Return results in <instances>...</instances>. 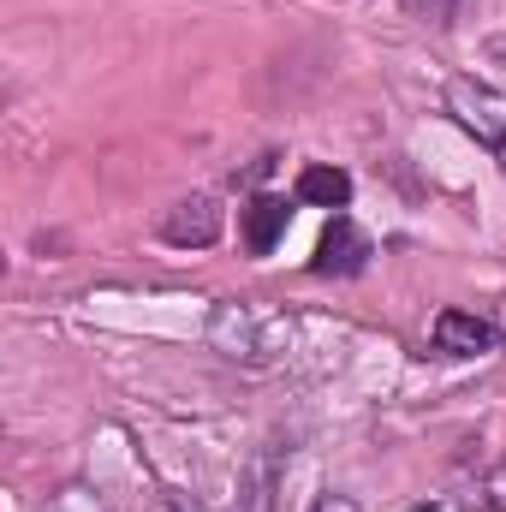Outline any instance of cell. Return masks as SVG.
Segmentation results:
<instances>
[{
	"label": "cell",
	"mask_w": 506,
	"mask_h": 512,
	"mask_svg": "<svg viewBox=\"0 0 506 512\" xmlns=\"http://www.w3.org/2000/svg\"><path fill=\"white\" fill-rule=\"evenodd\" d=\"M405 6H411V12H423V18H435V24H453L465 0H405Z\"/></svg>",
	"instance_id": "obj_8"
},
{
	"label": "cell",
	"mask_w": 506,
	"mask_h": 512,
	"mask_svg": "<svg viewBox=\"0 0 506 512\" xmlns=\"http://www.w3.org/2000/svg\"><path fill=\"white\" fill-rule=\"evenodd\" d=\"M447 114L459 120V131L489 149V161L506 173V96L495 84H477V78H453L447 84Z\"/></svg>",
	"instance_id": "obj_1"
},
{
	"label": "cell",
	"mask_w": 506,
	"mask_h": 512,
	"mask_svg": "<svg viewBox=\"0 0 506 512\" xmlns=\"http://www.w3.org/2000/svg\"><path fill=\"white\" fill-rule=\"evenodd\" d=\"M495 322L489 316H477V310H459V304H447L441 316H435V352H447V358H483V352H495Z\"/></svg>",
	"instance_id": "obj_3"
},
{
	"label": "cell",
	"mask_w": 506,
	"mask_h": 512,
	"mask_svg": "<svg viewBox=\"0 0 506 512\" xmlns=\"http://www.w3.org/2000/svg\"><path fill=\"white\" fill-rule=\"evenodd\" d=\"M286 221H292L286 197H256L251 209H245V251H251V256H268L274 245H280Z\"/></svg>",
	"instance_id": "obj_5"
},
{
	"label": "cell",
	"mask_w": 506,
	"mask_h": 512,
	"mask_svg": "<svg viewBox=\"0 0 506 512\" xmlns=\"http://www.w3.org/2000/svg\"><path fill=\"white\" fill-rule=\"evenodd\" d=\"M161 239L167 245H179V251H209L215 239H221V203L215 197H179L173 209H167V221H161Z\"/></svg>",
	"instance_id": "obj_2"
},
{
	"label": "cell",
	"mask_w": 506,
	"mask_h": 512,
	"mask_svg": "<svg viewBox=\"0 0 506 512\" xmlns=\"http://www.w3.org/2000/svg\"><path fill=\"white\" fill-rule=\"evenodd\" d=\"M411 512H435V507H411Z\"/></svg>",
	"instance_id": "obj_10"
},
{
	"label": "cell",
	"mask_w": 506,
	"mask_h": 512,
	"mask_svg": "<svg viewBox=\"0 0 506 512\" xmlns=\"http://www.w3.org/2000/svg\"><path fill=\"white\" fill-rule=\"evenodd\" d=\"M471 512H506V471H489L471 489Z\"/></svg>",
	"instance_id": "obj_7"
},
{
	"label": "cell",
	"mask_w": 506,
	"mask_h": 512,
	"mask_svg": "<svg viewBox=\"0 0 506 512\" xmlns=\"http://www.w3.org/2000/svg\"><path fill=\"white\" fill-rule=\"evenodd\" d=\"M364 262H370V239H364V227L352 221V215H334L328 221V233H322V245H316V274H364Z\"/></svg>",
	"instance_id": "obj_4"
},
{
	"label": "cell",
	"mask_w": 506,
	"mask_h": 512,
	"mask_svg": "<svg viewBox=\"0 0 506 512\" xmlns=\"http://www.w3.org/2000/svg\"><path fill=\"white\" fill-rule=\"evenodd\" d=\"M310 512H358V501H352V495H322Z\"/></svg>",
	"instance_id": "obj_9"
},
{
	"label": "cell",
	"mask_w": 506,
	"mask_h": 512,
	"mask_svg": "<svg viewBox=\"0 0 506 512\" xmlns=\"http://www.w3.org/2000/svg\"><path fill=\"white\" fill-rule=\"evenodd\" d=\"M298 203H316V209H346L352 203V173L346 167H304L298 173Z\"/></svg>",
	"instance_id": "obj_6"
}]
</instances>
